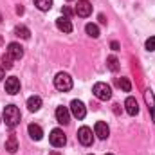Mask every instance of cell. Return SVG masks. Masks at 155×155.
<instances>
[{
    "label": "cell",
    "instance_id": "277c9868",
    "mask_svg": "<svg viewBox=\"0 0 155 155\" xmlns=\"http://www.w3.org/2000/svg\"><path fill=\"white\" fill-rule=\"evenodd\" d=\"M49 141H51V144H52L54 148H63V146L67 144V137H65L63 130H60V128H54V130L51 132Z\"/></svg>",
    "mask_w": 155,
    "mask_h": 155
},
{
    "label": "cell",
    "instance_id": "8992f818",
    "mask_svg": "<svg viewBox=\"0 0 155 155\" xmlns=\"http://www.w3.org/2000/svg\"><path fill=\"white\" fill-rule=\"evenodd\" d=\"M71 112H72V116L76 117V119H83V117L87 116V107L79 99H74L71 103Z\"/></svg>",
    "mask_w": 155,
    "mask_h": 155
},
{
    "label": "cell",
    "instance_id": "5b68a950",
    "mask_svg": "<svg viewBox=\"0 0 155 155\" xmlns=\"http://www.w3.org/2000/svg\"><path fill=\"white\" fill-rule=\"evenodd\" d=\"M78 141L83 144V146H90L94 143V135H92V130L88 126H81L78 130Z\"/></svg>",
    "mask_w": 155,
    "mask_h": 155
},
{
    "label": "cell",
    "instance_id": "484cf974",
    "mask_svg": "<svg viewBox=\"0 0 155 155\" xmlns=\"http://www.w3.org/2000/svg\"><path fill=\"white\" fill-rule=\"evenodd\" d=\"M110 47H112L114 51H119V43H117V41H112V43H110Z\"/></svg>",
    "mask_w": 155,
    "mask_h": 155
},
{
    "label": "cell",
    "instance_id": "e0dca14e",
    "mask_svg": "<svg viewBox=\"0 0 155 155\" xmlns=\"http://www.w3.org/2000/svg\"><path fill=\"white\" fill-rule=\"evenodd\" d=\"M5 150L9 153H16L18 150V141H16V135H9L7 141H5Z\"/></svg>",
    "mask_w": 155,
    "mask_h": 155
},
{
    "label": "cell",
    "instance_id": "7a4b0ae2",
    "mask_svg": "<svg viewBox=\"0 0 155 155\" xmlns=\"http://www.w3.org/2000/svg\"><path fill=\"white\" fill-rule=\"evenodd\" d=\"M54 87L60 90V92H67L72 88V78L69 76L67 72H58L54 78Z\"/></svg>",
    "mask_w": 155,
    "mask_h": 155
},
{
    "label": "cell",
    "instance_id": "ac0fdd59",
    "mask_svg": "<svg viewBox=\"0 0 155 155\" xmlns=\"http://www.w3.org/2000/svg\"><path fill=\"white\" fill-rule=\"evenodd\" d=\"M15 35H16V36H20L22 40H29L31 31H29L25 25H16V27H15Z\"/></svg>",
    "mask_w": 155,
    "mask_h": 155
},
{
    "label": "cell",
    "instance_id": "44dd1931",
    "mask_svg": "<svg viewBox=\"0 0 155 155\" xmlns=\"http://www.w3.org/2000/svg\"><path fill=\"white\" fill-rule=\"evenodd\" d=\"M35 5L40 11H49L52 7V0H35Z\"/></svg>",
    "mask_w": 155,
    "mask_h": 155
},
{
    "label": "cell",
    "instance_id": "83f0119b",
    "mask_svg": "<svg viewBox=\"0 0 155 155\" xmlns=\"http://www.w3.org/2000/svg\"><path fill=\"white\" fill-rule=\"evenodd\" d=\"M99 22H101V24H107V18H105V15H99Z\"/></svg>",
    "mask_w": 155,
    "mask_h": 155
},
{
    "label": "cell",
    "instance_id": "3957f363",
    "mask_svg": "<svg viewBox=\"0 0 155 155\" xmlns=\"http://www.w3.org/2000/svg\"><path fill=\"white\" fill-rule=\"evenodd\" d=\"M92 92H94V96H96L99 101H108V99L112 97V88H110L107 83H101V81L94 85Z\"/></svg>",
    "mask_w": 155,
    "mask_h": 155
},
{
    "label": "cell",
    "instance_id": "d4e9b609",
    "mask_svg": "<svg viewBox=\"0 0 155 155\" xmlns=\"http://www.w3.org/2000/svg\"><path fill=\"white\" fill-rule=\"evenodd\" d=\"M63 13H65V16H71V15H74L76 11H72L69 5H65V7H63Z\"/></svg>",
    "mask_w": 155,
    "mask_h": 155
},
{
    "label": "cell",
    "instance_id": "9a60e30c",
    "mask_svg": "<svg viewBox=\"0 0 155 155\" xmlns=\"http://www.w3.org/2000/svg\"><path fill=\"white\" fill-rule=\"evenodd\" d=\"M144 99H146V103H148V110L152 112V119H153L155 123V96L152 90H146L144 92Z\"/></svg>",
    "mask_w": 155,
    "mask_h": 155
},
{
    "label": "cell",
    "instance_id": "ffe728a7",
    "mask_svg": "<svg viewBox=\"0 0 155 155\" xmlns=\"http://www.w3.org/2000/svg\"><path fill=\"white\" fill-rule=\"evenodd\" d=\"M85 31H87V35L92 36V38H97V36H99V27H97L96 24H87V25H85Z\"/></svg>",
    "mask_w": 155,
    "mask_h": 155
},
{
    "label": "cell",
    "instance_id": "8fae6325",
    "mask_svg": "<svg viewBox=\"0 0 155 155\" xmlns=\"http://www.w3.org/2000/svg\"><path fill=\"white\" fill-rule=\"evenodd\" d=\"M56 119L60 124H69L71 123V112L67 110V107H58L56 108Z\"/></svg>",
    "mask_w": 155,
    "mask_h": 155
},
{
    "label": "cell",
    "instance_id": "52a82bcc",
    "mask_svg": "<svg viewBox=\"0 0 155 155\" xmlns=\"http://www.w3.org/2000/svg\"><path fill=\"white\" fill-rule=\"evenodd\" d=\"M90 13H92V4H90L88 0H78V5H76V15L78 16L87 18Z\"/></svg>",
    "mask_w": 155,
    "mask_h": 155
},
{
    "label": "cell",
    "instance_id": "cb8c5ba5",
    "mask_svg": "<svg viewBox=\"0 0 155 155\" xmlns=\"http://www.w3.org/2000/svg\"><path fill=\"white\" fill-rule=\"evenodd\" d=\"M144 45H146V51H155V36H150Z\"/></svg>",
    "mask_w": 155,
    "mask_h": 155
},
{
    "label": "cell",
    "instance_id": "f546056e",
    "mask_svg": "<svg viewBox=\"0 0 155 155\" xmlns=\"http://www.w3.org/2000/svg\"><path fill=\"white\" fill-rule=\"evenodd\" d=\"M52 155H60V153H58V152H52Z\"/></svg>",
    "mask_w": 155,
    "mask_h": 155
},
{
    "label": "cell",
    "instance_id": "4dcf8cb0",
    "mask_svg": "<svg viewBox=\"0 0 155 155\" xmlns=\"http://www.w3.org/2000/svg\"><path fill=\"white\" fill-rule=\"evenodd\" d=\"M107 155H112V153H107Z\"/></svg>",
    "mask_w": 155,
    "mask_h": 155
},
{
    "label": "cell",
    "instance_id": "9c48e42d",
    "mask_svg": "<svg viewBox=\"0 0 155 155\" xmlns=\"http://www.w3.org/2000/svg\"><path fill=\"white\" fill-rule=\"evenodd\" d=\"M5 92L11 94V96L18 94V92H20V79L15 78V76L7 78V79H5Z\"/></svg>",
    "mask_w": 155,
    "mask_h": 155
},
{
    "label": "cell",
    "instance_id": "1f68e13d",
    "mask_svg": "<svg viewBox=\"0 0 155 155\" xmlns=\"http://www.w3.org/2000/svg\"><path fill=\"white\" fill-rule=\"evenodd\" d=\"M88 155H92V153H88Z\"/></svg>",
    "mask_w": 155,
    "mask_h": 155
},
{
    "label": "cell",
    "instance_id": "ba28073f",
    "mask_svg": "<svg viewBox=\"0 0 155 155\" xmlns=\"http://www.w3.org/2000/svg\"><path fill=\"white\" fill-rule=\"evenodd\" d=\"M94 134L99 137V139H108V135H110V128H108V124L107 123H103V121H97L96 124H94Z\"/></svg>",
    "mask_w": 155,
    "mask_h": 155
},
{
    "label": "cell",
    "instance_id": "5bb4252c",
    "mask_svg": "<svg viewBox=\"0 0 155 155\" xmlns=\"http://www.w3.org/2000/svg\"><path fill=\"white\" fill-rule=\"evenodd\" d=\"M27 132H29V137L33 141H41V137H43V130L40 128L38 124H35V123H31L27 126Z\"/></svg>",
    "mask_w": 155,
    "mask_h": 155
},
{
    "label": "cell",
    "instance_id": "d6a6232c",
    "mask_svg": "<svg viewBox=\"0 0 155 155\" xmlns=\"http://www.w3.org/2000/svg\"><path fill=\"white\" fill-rule=\"evenodd\" d=\"M69 2H71V0H69Z\"/></svg>",
    "mask_w": 155,
    "mask_h": 155
},
{
    "label": "cell",
    "instance_id": "30bf717a",
    "mask_svg": "<svg viewBox=\"0 0 155 155\" xmlns=\"http://www.w3.org/2000/svg\"><path fill=\"white\" fill-rule=\"evenodd\" d=\"M7 54H9L13 60H20V58L24 56V47H22L20 43H16V41H11V43L7 45Z\"/></svg>",
    "mask_w": 155,
    "mask_h": 155
},
{
    "label": "cell",
    "instance_id": "2e32d148",
    "mask_svg": "<svg viewBox=\"0 0 155 155\" xmlns=\"http://www.w3.org/2000/svg\"><path fill=\"white\" fill-rule=\"evenodd\" d=\"M27 108H29L31 112H38L40 108H41V97H38V96L29 97V99H27Z\"/></svg>",
    "mask_w": 155,
    "mask_h": 155
},
{
    "label": "cell",
    "instance_id": "d6986e66",
    "mask_svg": "<svg viewBox=\"0 0 155 155\" xmlns=\"http://www.w3.org/2000/svg\"><path fill=\"white\" fill-rule=\"evenodd\" d=\"M107 67H108L112 72H117V71H119V60H117L114 54L107 58Z\"/></svg>",
    "mask_w": 155,
    "mask_h": 155
},
{
    "label": "cell",
    "instance_id": "7c38bea8",
    "mask_svg": "<svg viewBox=\"0 0 155 155\" xmlns=\"http://www.w3.org/2000/svg\"><path fill=\"white\" fill-rule=\"evenodd\" d=\"M56 27L63 33H71L72 31V22H71L69 16H60V18H56Z\"/></svg>",
    "mask_w": 155,
    "mask_h": 155
},
{
    "label": "cell",
    "instance_id": "4316f807",
    "mask_svg": "<svg viewBox=\"0 0 155 155\" xmlns=\"http://www.w3.org/2000/svg\"><path fill=\"white\" fill-rule=\"evenodd\" d=\"M4 76H5V71H4V67H2V65H0V81H2V79H4Z\"/></svg>",
    "mask_w": 155,
    "mask_h": 155
},
{
    "label": "cell",
    "instance_id": "4fadbf2b",
    "mask_svg": "<svg viewBox=\"0 0 155 155\" xmlns=\"http://www.w3.org/2000/svg\"><path fill=\"white\" fill-rule=\"evenodd\" d=\"M124 107H126V112H128L130 116H137V114H139V103H137L135 97H126Z\"/></svg>",
    "mask_w": 155,
    "mask_h": 155
},
{
    "label": "cell",
    "instance_id": "6da1fadb",
    "mask_svg": "<svg viewBox=\"0 0 155 155\" xmlns=\"http://www.w3.org/2000/svg\"><path fill=\"white\" fill-rule=\"evenodd\" d=\"M20 119H22V114H20L18 107H15V105H7V107L4 108V121H5V126L15 128V126L20 124Z\"/></svg>",
    "mask_w": 155,
    "mask_h": 155
},
{
    "label": "cell",
    "instance_id": "7402d4cb",
    "mask_svg": "<svg viewBox=\"0 0 155 155\" xmlns=\"http://www.w3.org/2000/svg\"><path fill=\"white\" fill-rule=\"evenodd\" d=\"M117 85H119V88H121L123 92H130V90H132V83H130L128 78H121V79H117Z\"/></svg>",
    "mask_w": 155,
    "mask_h": 155
},
{
    "label": "cell",
    "instance_id": "f1b7e54d",
    "mask_svg": "<svg viewBox=\"0 0 155 155\" xmlns=\"http://www.w3.org/2000/svg\"><path fill=\"white\" fill-rule=\"evenodd\" d=\"M16 13H18V15H22V13H24V7H22V5H18V7H16Z\"/></svg>",
    "mask_w": 155,
    "mask_h": 155
},
{
    "label": "cell",
    "instance_id": "603a6c76",
    "mask_svg": "<svg viewBox=\"0 0 155 155\" xmlns=\"http://www.w3.org/2000/svg\"><path fill=\"white\" fill-rule=\"evenodd\" d=\"M13 61H15V60H13V58L5 52V54L2 56V63H0V65H2L4 69H13Z\"/></svg>",
    "mask_w": 155,
    "mask_h": 155
}]
</instances>
